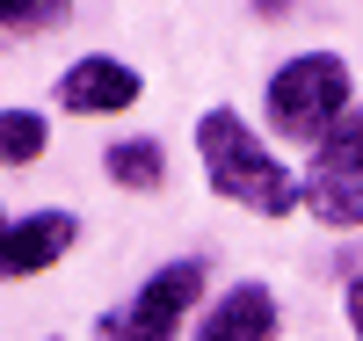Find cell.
Here are the masks:
<instances>
[{"label":"cell","mask_w":363,"mask_h":341,"mask_svg":"<svg viewBox=\"0 0 363 341\" xmlns=\"http://www.w3.org/2000/svg\"><path fill=\"white\" fill-rule=\"evenodd\" d=\"M196 298H203V262H167V269H153V284L131 298V313L116 320V334L124 341H174Z\"/></svg>","instance_id":"cell-4"},{"label":"cell","mask_w":363,"mask_h":341,"mask_svg":"<svg viewBox=\"0 0 363 341\" xmlns=\"http://www.w3.org/2000/svg\"><path fill=\"white\" fill-rule=\"evenodd\" d=\"M196 152H203V181L225 203H247V211H262V218H291V211L306 203L298 174L247 131V116H233V109H203Z\"/></svg>","instance_id":"cell-1"},{"label":"cell","mask_w":363,"mask_h":341,"mask_svg":"<svg viewBox=\"0 0 363 341\" xmlns=\"http://www.w3.org/2000/svg\"><path fill=\"white\" fill-rule=\"evenodd\" d=\"M73 0H0V29H51Z\"/></svg>","instance_id":"cell-10"},{"label":"cell","mask_w":363,"mask_h":341,"mask_svg":"<svg viewBox=\"0 0 363 341\" xmlns=\"http://www.w3.org/2000/svg\"><path fill=\"white\" fill-rule=\"evenodd\" d=\"M284 8H291V0H262V15H284Z\"/></svg>","instance_id":"cell-12"},{"label":"cell","mask_w":363,"mask_h":341,"mask_svg":"<svg viewBox=\"0 0 363 341\" xmlns=\"http://www.w3.org/2000/svg\"><path fill=\"white\" fill-rule=\"evenodd\" d=\"M138 73L124 66V58H80V66H66L58 73V102H66L73 116H116V109H131L138 102Z\"/></svg>","instance_id":"cell-6"},{"label":"cell","mask_w":363,"mask_h":341,"mask_svg":"<svg viewBox=\"0 0 363 341\" xmlns=\"http://www.w3.org/2000/svg\"><path fill=\"white\" fill-rule=\"evenodd\" d=\"M342 305H349V327H356V341H363V276H356V284L342 291Z\"/></svg>","instance_id":"cell-11"},{"label":"cell","mask_w":363,"mask_h":341,"mask_svg":"<svg viewBox=\"0 0 363 341\" xmlns=\"http://www.w3.org/2000/svg\"><path fill=\"white\" fill-rule=\"evenodd\" d=\"M80 240V218L73 211H29V218H15L8 233H0V276L8 284H22V276H44L51 262H66Z\"/></svg>","instance_id":"cell-5"},{"label":"cell","mask_w":363,"mask_h":341,"mask_svg":"<svg viewBox=\"0 0 363 341\" xmlns=\"http://www.w3.org/2000/svg\"><path fill=\"white\" fill-rule=\"evenodd\" d=\"M44 145H51V123L37 109H0V160H8V167L44 160Z\"/></svg>","instance_id":"cell-9"},{"label":"cell","mask_w":363,"mask_h":341,"mask_svg":"<svg viewBox=\"0 0 363 341\" xmlns=\"http://www.w3.org/2000/svg\"><path fill=\"white\" fill-rule=\"evenodd\" d=\"M269 131L277 138H291V145H320L335 123L356 109L349 102V66L335 51H298L291 66H277L269 73Z\"/></svg>","instance_id":"cell-2"},{"label":"cell","mask_w":363,"mask_h":341,"mask_svg":"<svg viewBox=\"0 0 363 341\" xmlns=\"http://www.w3.org/2000/svg\"><path fill=\"white\" fill-rule=\"evenodd\" d=\"M298 189H306V211L327 233H363V109H349L313 145V167Z\"/></svg>","instance_id":"cell-3"},{"label":"cell","mask_w":363,"mask_h":341,"mask_svg":"<svg viewBox=\"0 0 363 341\" xmlns=\"http://www.w3.org/2000/svg\"><path fill=\"white\" fill-rule=\"evenodd\" d=\"M102 167H109L116 189H160V181H167V152L153 138H116L102 152Z\"/></svg>","instance_id":"cell-8"},{"label":"cell","mask_w":363,"mask_h":341,"mask_svg":"<svg viewBox=\"0 0 363 341\" xmlns=\"http://www.w3.org/2000/svg\"><path fill=\"white\" fill-rule=\"evenodd\" d=\"M0 233H8V211H0Z\"/></svg>","instance_id":"cell-13"},{"label":"cell","mask_w":363,"mask_h":341,"mask_svg":"<svg viewBox=\"0 0 363 341\" xmlns=\"http://www.w3.org/2000/svg\"><path fill=\"white\" fill-rule=\"evenodd\" d=\"M196 341H277V298H269V284H233L203 313Z\"/></svg>","instance_id":"cell-7"}]
</instances>
